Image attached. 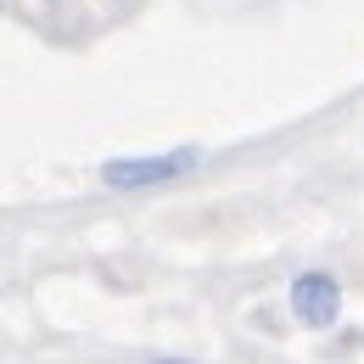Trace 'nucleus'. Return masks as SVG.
I'll return each mask as SVG.
<instances>
[{
	"label": "nucleus",
	"instance_id": "1",
	"mask_svg": "<svg viewBox=\"0 0 364 364\" xmlns=\"http://www.w3.org/2000/svg\"><path fill=\"white\" fill-rule=\"evenodd\" d=\"M196 168V151H163V157H112L101 163V185L107 191H151Z\"/></svg>",
	"mask_w": 364,
	"mask_h": 364
},
{
	"label": "nucleus",
	"instance_id": "2",
	"mask_svg": "<svg viewBox=\"0 0 364 364\" xmlns=\"http://www.w3.org/2000/svg\"><path fill=\"white\" fill-rule=\"evenodd\" d=\"M291 314L309 331H331L342 319V280L325 269H303L291 280Z\"/></svg>",
	"mask_w": 364,
	"mask_h": 364
},
{
	"label": "nucleus",
	"instance_id": "3",
	"mask_svg": "<svg viewBox=\"0 0 364 364\" xmlns=\"http://www.w3.org/2000/svg\"><path fill=\"white\" fill-rule=\"evenodd\" d=\"M163 364H185V359H163Z\"/></svg>",
	"mask_w": 364,
	"mask_h": 364
}]
</instances>
